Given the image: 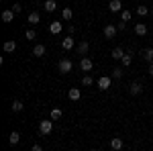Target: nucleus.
<instances>
[{
	"mask_svg": "<svg viewBox=\"0 0 153 151\" xmlns=\"http://www.w3.org/2000/svg\"><path fill=\"white\" fill-rule=\"evenodd\" d=\"M51 131H53V121H51V118L39 123V133H41V135H49Z\"/></svg>",
	"mask_w": 153,
	"mask_h": 151,
	"instance_id": "f257e3e1",
	"label": "nucleus"
},
{
	"mask_svg": "<svg viewBox=\"0 0 153 151\" xmlns=\"http://www.w3.org/2000/svg\"><path fill=\"white\" fill-rule=\"evenodd\" d=\"M57 68H59V71H61V74H70L74 65H71V61H70V59H61Z\"/></svg>",
	"mask_w": 153,
	"mask_h": 151,
	"instance_id": "f03ea898",
	"label": "nucleus"
},
{
	"mask_svg": "<svg viewBox=\"0 0 153 151\" xmlns=\"http://www.w3.org/2000/svg\"><path fill=\"white\" fill-rule=\"evenodd\" d=\"M117 33H118L117 25H106V27H104V37H106V39H112V37H117Z\"/></svg>",
	"mask_w": 153,
	"mask_h": 151,
	"instance_id": "7ed1b4c3",
	"label": "nucleus"
},
{
	"mask_svg": "<svg viewBox=\"0 0 153 151\" xmlns=\"http://www.w3.org/2000/svg\"><path fill=\"white\" fill-rule=\"evenodd\" d=\"M129 92L133 94V96H139V94L143 92V84H141V82H133L131 88H129Z\"/></svg>",
	"mask_w": 153,
	"mask_h": 151,
	"instance_id": "20e7f679",
	"label": "nucleus"
},
{
	"mask_svg": "<svg viewBox=\"0 0 153 151\" xmlns=\"http://www.w3.org/2000/svg\"><path fill=\"white\" fill-rule=\"evenodd\" d=\"M108 8H110V12H123V2L120 0H110Z\"/></svg>",
	"mask_w": 153,
	"mask_h": 151,
	"instance_id": "39448f33",
	"label": "nucleus"
},
{
	"mask_svg": "<svg viewBox=\"0 0 153 151\" xmlns=\"http://www.w3.org/2000/svg\"><path fill=\"white\" fill-rule=\"evenodd\" d=\"M80 68H82V71H90L92 68H94V61L90 57H84L82 61H80Z\"/></svg>",
	"mask_w": 153,
	"mask_h": 151,
	"instance_id": "423d86ee",
	"label": "nucleus"
},
{
	"mask_svg": "<svg viewBox=\"0 0 153 151\" xmlns=\"http://www.w3.org/2000/svg\"><path fill=\"white\" fill-rule=\"evenodd\" d=\"M98 88H100V90H108V88H110V76L98 78Z\"/></svg>",
	"mask_w": 153,
	"mask_h": 151,
	"instance_id": "0eeeda50",
	"label": "nucleus"
},
{
	"mask_svg": "<svg viewBox=\"0 0 153 151\" xmlns=\"http://www.w3.org/2000/svg\"><path fill=\"white\" fill-rule=\"evenodd\" d=\"M16 16V12L12 10V8H8V10H2V21L4 23H12V19Z\"/></svg>",
	"mask_w": 153,
	"mask_h": 151,
	"instance_id": "6e6552de",
	"label": "nucleus"
},
{
	"mask_svg": "<svg viewBox=\"0 0 153 151\" xmlns=\"http://www.w3.org/2000/svg\"><path fill=\"white\" fill-rule=\"evenodd\" d=\"M49 31H51V35H57V33H61V21H53V23L49 25Z\"/></svg>",
	"mask_w": 153,
	"mask_h": 151,
	"instance_id": "1a4fd4ad",
	"label": "nucleus"
},
{
	"mask_svg": "<svg viewBox=\"0 0 153 151\" xmlns=\"http://www.w3.org/2000/svg\"><path fill=\"white\" fill-rule=\"evenodd\" d=\"M8 143H10V145H19V143H21V135H19V131H12L10 135H8Z\"/></svg>",
	"mask_w": 153,
	"mask_h": 151,
	"instance_id": "9d476101",
	"label": "nucleus"
},
{
	"mask_svg": "<svg viewBox=\"0 0 153 151\" xmlns=\"http://www.w3.org/2000/svg\"><path fill=\"white\" fill-rule=\"evenodd\" d=\"M61 115H63V110H61V108H51L49 118H51V121H59V118H61Z\"/></svg>",
	"mask_w": 153,
	"mask_h": 151,
	"instance_id": "9b49d317",
	"label": "nucleus"
},
{
	"mask_svg": "<svg viewBox=\"0 0 153 151\" xmlns=\"http://www.w3.org/2000/svg\"><path fill=\"white\" fill-rule=\"evenodd\" d=\"M135 33H137L139 37H145V35H147V27H145L143 23H137V25H135Z\"/></svg>",
	"mask_w": 153,
	"mask_h": 151,
	"instance_id": "f8f14e48",
	"label": "nucleus"
},
{
	"mask_svg": "<svg viewBox=\"0 0 153 151\" xmlns=\"http://www.w3.org/2000/svg\"><path fill=\"white\" fill-rule=\"evenodd\" d=\"M88 49H90V43H88V41H80V45H78V53H80V55H86Z\"/></svg>",
	"mask_w": 153,
	"mask_h": 151,
	"instance_id": "ddd939ff",
	"label": "nucleus"
},
{
	"mask_svg": "<svg viewBox=\"0 0 153 151\" xmlns=\"http://www.w3.org/2000/svg\"><path fill=\"white\" fill-rule=\"evenodd\" d=\"M61 47H63V49H74V37L68 35L63 41H61Z\"/></svg>",
	"mask_w": 153,
	"mask_h": 151,
	"instance_id": "4468645a",
	"label": "nucleus"
},
{
	"mask_svg": "<svg viewBox=\"0 0 153 151\" xmlns=\"http://www.w3.org/2000/svg\"><path fill=\"white\" fill-rule=\"evenodd\" d=\"M110 149L120 151V149H123V141L118 139V137H114V139H110Z\"/></svg>",
	"mask_w": 153,
	"mask_h": 151,
	"instance_id": "2eb2a0df",
	"label": "nucleus"
},
{
	"mask_svg": "<svg viewBox=\"0 0 153 151\" xmlns=\"http://www.w3.org/2000/svg\"><path fill=\"white\" fill-rule=\"evenodd\" d=\"M141 55L145 61H149V63H153V49H141Z\"/></svg>",
	"mask_w": 153,
	"mask_h": 151,
	"instance_id": "dca6fc26",
	"label": "nucleus"
},
{
	"mask_svg": "<svg viewBox=\"0 0 153 151\" xmlns=\"http://www.w3.org/2000/svg\"><path fill=\"white\" fill-rule=\"evenodd\" d=\"M123 55H125V51H123V47H114V49L110 51V57H112V59H120Z\"/></svg>",
	"mask_w": 153,
	"mask_h": 151,
	"instance_id": "f3484780",
	"label": "nucleus"
},
{
	"mask_svg": "<svg viewBox=\"0 0 153 151\" xmlns=\"http://www.w3.org/2000/svg\"><path fill=\"white\" fill-rule=\"evenodd\" d=\"M45 51H47V49H45V45H35L33 55H35V57H43V55H45Z\"/></svg>",
	"mask_w": 153,
	"mask_h": 151,
	"instance_id": "a211bd4d",
	"label": "nucleus"
},
{
	"mask_svg": "<svg viewBox=\"0 0 153 151\" xmlns=\"http://www.w3.org/2000/svg\"><path fill=\"white\" fill-rule=\"evenodd\" d=\"M80 96H82V92H80L78 88H71L70 92H68V98H70V100H80Z\"/></svg>",
	"mask_w": 153,
	"mask_h": 151,
	"instance_id": "6ab92c4d",
	"label": "nucleus"
},
{
	"mask_svg": "<svg viewBox=\"0 0 153 151\" xmlns=\"http://www.w3.org/2000/svg\"><path fill=\"white\" fill-rule=\"evenodd\" d=\"M149 12H151V8H147L145 4H141V6H137V14H139V16H147Z\"/></svg>",
	"mask_w": 153,
	"mask_h": 151,
	"instance_id": "aec40b11",
	"label": "nucleus"
},
{
	"mask_svg": "<svg viewBox=\"0 0 153 151\" xmlns=\"http://www.w3.org/2000/svg\"><path fill=\"white\" fill-rule=\"evenodd\" d=\"M39 21H41L39 12H29V23H31V25H37Z\"/></svg>",
	"mask_w": 153,
	"mask_h": 151,
	"instance_id": "412c9836",
	"label": "nucleus"
},
{
	"mask_svg": "<svg viewBox=\"0 0 153 151\" xmlns=\"http://www.w3.org/2000/svg\"><path fill=\"white\" fill-rule=\"evenodd\" d=\"M55 0H45V12H53L55 10Z\"/></svg>",
	"mask_w": 153,
	"mask_h": 151,
	"instance_id": "4be33fe9",
	"label": "nucleus"
},
{
	"mask_svg": "<svg viewBox=\"0 0 153 151\" xmlns=\"http://www.w3.org/2000/svg\"><path fill=\"white\" fill-rule=\"evenodd\" d=\"M14 49H16V43H14V41H6V43H4V51H6V53H12Z\"/></svg>",
	"mask_w": 153,
	"mask_h": 151,
	"instance_id": "5701e85b",
	"label": "nucleus"
},
{
	"mask_svg": "<svg viewBox=\"0 0 153 151\" xmlns=\"http://www.w3.org/2000/svg\"><path fill=\"white\" fill-rule=\"evenodd\" d=\"M12 112H21V110H23V102H21V100H12Z\"/></svg>",
	"mask_w": 153,
	"mask_h": 151,
	"instance_id": "b1692460",
	"label": "nucleus"
},
{
	"mask_svg": "<svg viewBox=\"0 0 153 151\" xmlns=\"http://www.w3.org/2000/svg\"><path fill=\"white\" fill-rule=\"evenodd\" d=\"M61 16H63V21H71V16H74L71 8H63V10H61Z\"/></svg>",
	"mask_w": 153,
	"mask_h": 151,
	"instance_id": "393cba45",
	"label": "nucleus"
},
{
	"mask_svg": "<svg viewBox=\"0 0 153 151\" xmlns=\"http://www.w3.org/2000/svg\"><path fill=\"white\" fill-rule=\"evenodd\" d=\"M120 61H123V65H125V68H129V65H131V61H133V57H131V53H125V55L120 57Z\"/></svg>",
	"mask_w": 153,
	"mask_h": 151,
	"instance_id": "a878e982",
	"label": "nucleus"
},
{
	"mask_svg": "<svg viewBox=\"0 0 153 151\" xmlns=\"http://www.w3.org/2000/svg\"><path fill=\"white\" fill-rule=\"evenodd\" d=\"M25 37H27V41H35V37H37L35 29H27V33H25Z\"/></svg>",
	"mask_w": 153,
	"mask_h": 151,
	"instance_id": "bb28decb",
	"label": "nucleus"
},
{
	"mask_svg": "<svg viewBox=\"0 0 153 151\" xmlns=\"http://www.w3.org/2000/svg\"><path fill=\"white\" fill-rule=\"evenodd\" d=\"M131 16H133V14H131V10H123V12H120V21H125V23H129Z\"/></svg>",
	"mask_w": 153,
	"mask_h": 151,
	"instance_id": "cd10ccee",
	"label": "nucleus"
},
{
	"mask_svg": "<svg viewBox=\"0 0 153 151\" xmlns=\"http://www.w3.org/2000/svg\"><path fill=\"white\" fill-rule=\"evenodd\" d=\"M110 78H114V80H120V78H123V70H120V68H114Z\"/></svg>",
	"mask_w": 153,
	"mask_h": 151,
	"instance_id": "c85d7f7f",
	"label": "nucleus"
},
{
	"mask_svg": "<svg viewBox=\"0 0 153 151\" xmlns=\"http://www.w3.org/2000/svg\"><path fill=\"white\" fill-rule=\"evenodd\" d=\"M82 84H84V86H92V84H94V78H92V76H84Z\"/></svg>",
	"mask_w": 153,
	"mask_h": 151,
	"instance_id": "c756f323",
	"label": "nucleus"
},
{
	"mask_svg": "<svg viewBox=\"0 0 153 151\" xmlns=\"http://www.w3.org/2000/svg\"><path fill=\"white\" fill-rule=\"evenodd\" d=\"M117 29H118V31H125V29H127V23H125V21H120V23L117 25Z\"/></svg>",
	"mask_w": 153,
	"mask_h": 151,
	"instance_id": "7c9ffc66",
	"label": "nucleus"
},
{
	"mask_svg": "<svg viewBox=\"0 0 153 151\" xmlns=\"http://www.w3.org/2000/svg\"><path fill=\"white\" fill-rule=\"evenodd\" d=\"M12 10H14V12H16V14H19V12L23 10V8H21V4H14V6H12Z\"/></svg>",
	"mask_w": 153,
	"mask_h": 151,
	"instance_id": "2f4dec72",
	"label": "nucleus"
},
{
	"mask_svg": "<svg viewBox=\"0 0 153 151\" xmlns=\"http://www.w3.org/2000/svg\"><path fill=\"white\" fill-rule=\"evenodd\" d=\"M31 151H43V147H41V145H33V147H31Z\"/></svg>",
	"mask_w": 153,
	"mask_h": 151,
	"instance_id": "473e14b6",
	"label": "nucleus"
},
{
	"mask_svg": "<svg viewBox=\"0 0 153 151\" xmlns=\"http://www.w3.org/2000/svg\"><path fill=\"white\" fill-rule=\"evenodd\" d=\"M76 33V27H68V35H74Z\"/></svg>",
	"mask_w": 153,
	"mask_h": 151,
	"instance_id": "72a5a7b5",
	"label": "nucleus"
},
{
	"mask_svg": "<svg viewBox=\"0 0 153 151\" xmlns=\"http://www.w3.org/2000/svg\"><path fill=\"white\" fill-rule=\"evenodd\" d=\"M149 74H151V78H153V63H151V68H149Z\"/></svg>",
	"mask_w": 153,
	"mask_h": 151,
	"instance_id": "f704fd0d",
	"label": "nucleus"
},
{
	"mask_svg": "<svg viewBox=\"0 0 153 151\" xmlns=\"http://www.w3.org/2000/svg\"><path fill=\"white\" fill-rule=\"evenodd\" d=\"M151 14H153V8H151Z\"/></svg>",
	"mask_w": 153,
	"mask_h": 151,
	"instance_id": "c9c22d12",
	"label": "nucleus"
},
{
	"mask_svg": "<svg viewBox=\"0 0 153 151\" xmlns=\"http://www.w3.org/2000/svg\"><path fill=\"white\" fill-rule=\"evenodd\" d=\"M92 151H96V149H92Z\"/></svg>",
	"mask_w": 153,
	"mask_h": 151,
	"instance_id": "e433bc0d",
	"label": "nucleus"
},
{
	"mask_svg": "<svg viewBox=\"0 0 153 151\" xmlns=\"http://www.w3.org/2000/svg\"><path fill=\"white\" fill-rule=\"evenodd\" d=\"M43 2H45V0H43Z\"/></svg>",
	"mask_w": 153,
	"mask_h": 151,
	"instance_id": "4c0bfd02",
	"label": "nucleus"
}]
</instances>
